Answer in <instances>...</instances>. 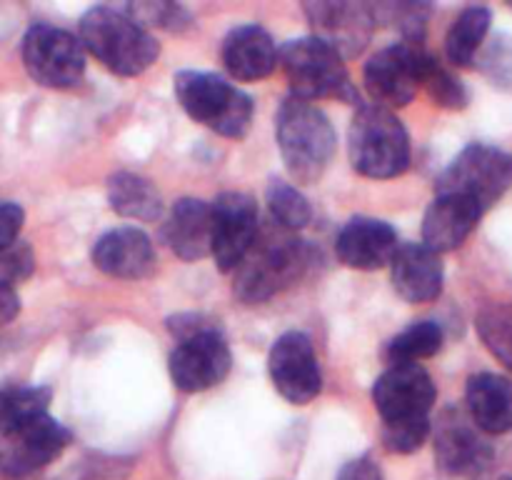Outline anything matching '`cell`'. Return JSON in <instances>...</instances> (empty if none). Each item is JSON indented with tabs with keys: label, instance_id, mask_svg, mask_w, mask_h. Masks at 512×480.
Masks as SVG:
<instances>
[{
	"label": "cell",
	"instance_id": "obj_1",
	"mask_svg": "<svg viewBox=\"0 0 512 480\" xmlns=\"http://www.w3.org/2000/svg\"><path fill=\"white\" fill-rule=\"evenodd\" d=\"M80 43L115 75L133 78L158 60V40L123 8L98 5L80 20Z\"/></svg>",
	"mask_w": 512,
	"mask_h": 480
},
{
	"label": "cell",
	"instance_id": "obj_2",
	"mask_svg": "<svg viewBox=\"0 0 512 480\" xmlns=\"http://www.w3.org/2000/svg\"><path fill=\"white\" fill-rule=\"evenodd\" d=\"M275 135L285 168L298 183L323 178L335 155V130L328 115L303 98H288L275 115Z\"/></svg>",
	"mask_w": 512,
	"mask_h": 480
},
{
	"label": "cell",
	"instance_id": "obj_3",
	"mask_svg": "<svg viewBox=\"0 0 512 480\" xmlns=\"http://www.w3.org/2000/svg\"><path fill=\"white\" fill-rule=\"evenodd\" d=\"M310 263V250L293 233L263 230L235 270V298L240 303L258 305L293 285Z\"/></svg>",
	"mask_w": 512,
	"mask_h": 480
},
{
	"label": "cell",
	"instance_id": "obj_4",
	"mask_svg": "<svg viewBox=\"0 0 512 480\" xmlns=\"http://www.w3.org/2000/svg\"><path fill=\"white\" fill-rule=\"evenodd\" d=\"M175 98L180 108L213 133L240 140L253 123V100L238 85L215 73L183 70L175 75Z\"/></svg>",
	"mask_w": 512,
	"mask_h": 480
},
{
	"label": "cell",
	"instance_id": "obj_5",
	"mask_svg": "<svg viewBox=\"0 0 512 480\" xmlns=\"http://www.w3.org/2000/svg\"><path fill=\"white\" fill-rule=\"evenodd\" d=\"M350 163L365 178L385 180L410 165V138L398 115L380 105H360L350 123Z\"/></svg>",
	"mask_w": 512,
	"mask_h": 480
},
{
	"label": "cell",
	"instance_id": "obj_6",
	"mask_svg": "<svg viewBox=\"0 0 512 480\" xmlns=\"http://www.w3.org/2000/svg\"><path fill=\"white\" fill-rule=\"evenodd\" d=\"M280 68H283L295 98H338L358 103V93L350 83L345 58L320 43L318 38H300L285 43L280 48Z\"/></svg>",
	"mask_w": 512,
	"mask_h": 480
},
{
	"label": "cell",
	"instance_id": "obj_7",
	"mask_svg": "<svg viewBox=\"0 0 512 480\" xmlns=\"http://www.w3.org/2000/svg\"><path fill=\"white\" fill-rule=\"evenodd\" d=\"M512 185V155L495 145L473 143L443 170L435 195H460L488 210Z\"/></svg>",
	"mask_w": 512,
	"mask_h": 480
},
{
	"label": "cell",
	"instance_id": "obj_8",
	"mask_svg": "<svg viewBox=\"0 0 512 480\" xmlns=\"http://www.w3.org/2000/svg\"><path fill=\"white\" fill-rule=\"evenodd\" d=\"M23 63L45 88H73L85 73V50L75 35L53 25H33L23 38Z\"/></svg>",
	"mask_w": 512,
	"mask_h": 480
},
{
	"label": "cell",
	"instance_id": "obj_9",
	"mask_svg": "<svg viewBox=\"0 0 512 480\" xmlns=\"http://www.w3.org/2000/svg\"><path fill=\"white\" fill-rule=\"evenodd\" d=\"M230 363L233 355L228 343L218 325L210 323L180 338L170 353V378L183 393H203L228 378Z\"/></svg>",
	"mask_w": 512,
	"mask_h": 480
},
{
	"label": "cell",
	"instance_id": "obj_10",
	"mask_svg": "<svg viewBox=\"0 0 512 480\" xmlns=\"http://www.w3.org/2000/svg\"><path fill=\"white\" fill-rule=\"evenodd\" d=\"M428 58L423 45L395 43L378 50L365 65V88L380 108L408 105L423 83V63Z\"/></svg>",
	"mask_w": 512,
	"mask_h": 480
},
{
	"label": "cell",
	"instance_id": "obj_11",
	"mask_svg": "<svg viewBox=\"0 0 512 480\" xmlns=\"http://www.w3.org/2000/svg\"><path fill=\"white\" fill-rule=\"evenodd\" d=\"M373 403L383 425L430 420L435 405V383L420 363L390 365L373 388Z\"/></svg>",
	"mask_w": 512,
	"mask_h": 480
},
{
	"label": "cell",
	"instance_id": "obj_12",
	"mask_svg": "<svg viewBox=\"0 0 512 480\" xmlns=\"http://www.w3.org/2000/svg\"><path fill=\"white\" fill-rule=\"evenodd\" d=\"M305 15L313 28V38L333 48L343 58H355L365 50L375 20L373 5L355 3V0H313L303 5Z\"/></svg>",
	"mask_w": 512,
	"mask_h": 480
},
{
	"label": "cell",
	"instance_id": "obj_13",
	"mask_svg": "<svg viewBox=\"0 0 512 480\" xmlns=\"http://www.w3.org/2000/svg\"><path fill=\"white\" fill-rule=\"evenodd\" d=\"M270 378L275 390L288 403L305 405L320 393L323 375H320L318 355H315L313 340L305 333L290 330L273 343L268 355Z\"/></svg>",
	"mask_w": 512,
	"mask_h": 480
},
{
	"label": "cell",
	"instance_id": "obj_14",
	"mask_svg": "<svg viewBox=\"0 0 512 480\" xmlns=\"http://www.w3.org/2000/svg\"><path fill=\"white\" fill-rule=\"evenodd\" d=\"M258 203L248 193H223L213 203V258L223 273L238 270L258 240Z\"/></svg>",
	"mask_w": 512,
	"mask_h": 480
},
{
	"label": "cell",
	"instance_id": "obj_15",
	"mask_svg": "<svg viewBox=\"0 0 512 480\" xmlns=\"http://www.w3.org/2000/svg\"><path fill=\"white\" fill-rule=\"evenodd\" d=\"M70 445V430L50 415L30 420L3 435L0 443V470L13 478L35 473L53 463Z\"/></svg>",
	"mask_w": 512,
	"mask_h": 480
},
{
	"label": "cell",
	"instance_id": "obj_16",
	"mask_svg": "<svg viewBox=\"0 0 512 480\" xmlns=\"http://www.w3.org/2000/svg\"><path fill=\"white\" fill-rule=\"evenodd\" d=\"M478 425L460 410L450 408L440 415L435 435V458L443 473L453 478H478L493 460V448L478 433Z\"/></svg>",
	"mask_w": 512,
	"mask_h": 480
},
{
	"label": "cell",
	"instance_id": "obj_17",
	"mask_svg": "<svg viewBox=\"0 0 512 480\" xmlns=\"http://www.w3.org/2000/svg\"><path fill=\"white\" fill-rule=\"evenodd\" d=\"M398 233L378 218H353L335 240V253L348 268L380 270L393 263L398 253Z\"/></svg>",
	"mask_w": 512,
	"mask_h": 480
},
{
	"label": "cell",
	"instance_id": "obj_18",
	"mask_svg": "<svg viewBox=\"0 0 512 480\" xmlns=\"http://www.w3.org/2000/svg\"><path fill=\"white\" fill-rule=\"evenodd\" d=\"M93 263L110 278L143 280L155 270V250L143 230L115 228L98 238Z\"/></svg>",
	"mask_w": 512,
	"mask_h": 480
},
{
	"label": "cell",
	"instance_id": "obj_19",
	"mask_svg": "<svg viewBox=\"0 0 512 480\" xmlns=\"http://www.w3.org/2000/svg\"><path fill=\"white\" fill-rule=\"evenodd\" d=\"M163 240L185 263L213 255V205L198 198L178 200L163 225Z\"/></svg>",
	"mask_w": 512,
	"mask_h": 480
},
{
	"label": "cell",
	"instance_id": "obj_20",
	"mask_svg": "<svg viewBox=\"0 0 512 480\" xmlns=\"http://www.w3.org/2000/svg\"><path fill=\"white\" fill-rule=\"evenodd\" d=\"M485 210L460 195H435L423 220V245L435 253H450L460 248L480 223Z\"/></svg>",
	"mask_w": 512,
	"mask_h": 480
},
{
	"label": "cell",
	"instance_id": "obj_21",
	"mask_svg": "<svg viewBox=\"0 0 512 480\" xmlns=\"http://www.w3.org/2000/svg\"><path fill=\"white\" fill-rule=\"evenodd\" d=\"M223 65L235 80L255 83L273 75V70L280 65V50L263 28L240 25L225 35Z\"/></svg>",
	"mask_w": 512,
	"mask_h": 480
},
{
	"label": "cell",
	"instance_id": "obj_22",
	"mask_svg": "<svg viewBox=\"0 0 512 480\" xmlns=\"http://www.w3.org/2000/svg\"><path fill=\"white\" fill-rule=\"evenodd\" d=\"M390 270L393 288L408 303H430L443 293V260L428 245H400Z\"/></svg>",
	"mask_w": 512,
	"mask_h": 480
},
{
	"label": "cell",
	"instance_id": "obj_23",
	"mask_svg": "<svg viewBox=\"0 0 512 480\" xmlns=\"http://www.w3.org/2000/svg\"><path fill=\"white\" fill-rule=\"evenodd\" d=\"M468 413L483 433L500 435L512 430V380L498 373H478L465 388Z\"/></svg>",
	"mask_w": 512,
	"mask_h": 480
},
{
	"label": "cell",
	"instance_id": "obj_24",
	"mask_svg": "<svg viewBox=\"0 0 512 480\" xmlns=\"http://www.w3.org/2000/svg\"><path fill=\"white\" fill-rule=\"evenodd\" d=\"M108 203L123 218L155 220L163 210L153 183L133 173H115L108 180Z\"/></svg>",
	"mask_w": 512,
	"mask_h": 480
},
{
	"label": "cell",
	"instance_id": "obj_25",
	"mask_svg": "<svg viewBox=\"0 0 512 480\" xmlns=\"http://www.w3.org/2000/svg\"><path fill=\"white\" fill-rule=\"evenodd\" d=\"M490 20H493V15L483 5L465 8L453 20L448 35H445V55H448L450 63L458 65V68L473 65V60L478 58V50L483 48L485 35L490 30Z\"/></svg>",
	"mask_w": 512,
	"mask_h": 480
},
{
	"label": "cell",
	"instance_id": "obj_26",
	"mask_svg": "<svg viewBox=\"0 0 512 480\" xmlns=\"http://www.w3.org/2000/svg\"><path fill=\"white\" fill-rule=\"evenodd\" d=\"M440 348H443V328L433 320H423L395 335L385 348V358L390 365L418 363L420 358L438 353Z\"/></svg>",
	"mask_w": 512,
	"mask_h": 480
},
{
	"label": "cell",
	"instance_id": "obj_27",
	"mask_svg": "<svg viewBox=\"0 0 512 480\" xmlns=\"http://www.w3.org/2000/svg\"><path fill=\"white\" fill-rule=\"evenodd\" d=\"M50 390L48 388H15L0 390V433L20 428L30 420L48 415Z\"/></svg>",
	"mask_w": 512,
	"mask_h": 480
},
{
	"label": "cell",
	"instance_id": "obj_28",
	"mask_svg": "<svg viewBox=\"0 0 512 480\" xmlns=\"http://www.w3.org/2000/svg\"><path fill=\"white\" fill-rule=\"evenodd\" d=\"M265 198H268V208L275 225L288 230V233L303 230L310 223V218H313V210H310V203L305 200V195L295 185L285 183V180H270Z\"/></svg>",
	"mask_w": 512,
	"mask_h": 480
},
{
	"label": "cell",
	"instance_id": "obj_29",
	"mask_svg": "<svg viewBox=\"0 0 512 480\" xmlns=\"http://www.w3.org/2000/svg\"><path fill=\"white\" fill-rule=\"evenodd\" d=\"M478 333L485 348L512 373V300L493 303L480 310Z\"/></svg>",
	"mask_w": 512,
	"mask_h": 480
},
{
	"label": "cell",
	"instance_id": "obj_30",
	"mask_svg": "<svg viewBox=\"0 0 512 480\" xmlns=\"http://www.w3.org/2000/svg\"><path fill=\"white\" fill-rule=\"evenodd\" d=\"M420 85L428 90L433 103L440 105V108L460 110L468 105V90H465V85L430 53L423 63V83Z\"/></svg>",
	"mask_w": 512,
	"mask_h": 480
},
{
	"label": "cell",
	"instance_id": "obj_31",
	"mask_svg": "<svg viewBox=\"0 0 512 480\" xmlns=\"http://www.w3.org/2000/svg\"><path fill=\"white\" fill-rule=\"evenodd\" d=\"M125 13L138 25L148 28L168 30V33H183L193 25V15L178 3H165V0H150V3H130L125 5Z\"/></svg>",
	"mask_w": 512,
	"mask_h": 480
},
{
	"label": "cell",
	"instance_id": "obj_32",
	"mask_svg": "<svg viewBox=\"0 0 512 480\" xmlns=\"http://www.w3.org/2000/svg\"><path fill=\"white\" fill-rule=\"evenodd\" d=\"M35 270V255L33 248L23 240H15V243L0 248V285L5 288H13L15 283H23L33 275Z\"/></svg>",
	"mask_w": 512,
	"mask_h": 480
},
{
	"label": "cell",
	"instance_id": "obj_33",
	"mask_svg": "<svg viewBox=\"0 0 512 480\" xmlns=\"http://www.w3.org/2000/svg\"><path fill=\"white\" fill-rule=\"evenodd\" d=\"M428 435H430V420H420V423L383 425V445L390 450V453H400V455L415 453V450L428 440Z\"/></svg>",
	"mask_w": 512,
	"mask_h": 480
},
{
	"label": "cell",
	"instance_id": "obj_34",
	"mask_svg": "<svg viewBox=\"0 0 512 480\" xmlns=\"http://www.w3.org/2000/svg\"><path fill=\"white\" fill-rule=\"evenodd\" d=\"M483 70L495 85L512 90V43L498 38L483 55Z\"/></svg>",
	"mask_w": 512,
	"mask_h": 480
},
{
	"label": "cell",
	"instance_id": "obj_35",
	"mask_svg": "<svg viewBox=\"0 0 512 480\" xmlns=\"http://www.w3.org/2000/svg\"><path fill=\"white\" fill-rule=\"evenodd\" d=\"M23 208L15 203L0 205V248L18 240L20 228H23Z\"/></svg>",
	"mask_w": 512,
	"mask_h": 480
},
{
	"label": "cell",
	"instance_id": "obj_36",
	"mask_svg": "<svg viewBox=\"0 0 512 480\" xmlns=\"http://www.w3.org/2000/svg\"><path fill=\"white\" fill-rule=\"evenodd\" d=\"M338 480H383V473L370 458H355L340 468Z\"/></svg>",
	"mask_w": 512,
	"mask_h": 480
},
{
	"label": "cell",
	"instance_id": "obj_37",
	"mask_svg": "<svg viewBox=\"0 0 512 480\" xmlns=\"http://www.w3.org/2000/svg\"><path fill=\"white\" fill-rule=\"evenodd\" d=\"M18 313H20V300H18V293H15V288H5V285H0V325L13 323Z\"/></svg>",
	"mask_w": 512,
	"mask_h": 480
},
{
	"label": "cell",
	"instance_id": "obj_38",
	"mask_svg": "<svg viewBox=\"0 0 512 480\" xmlns=\"http://www.w3.org/2000/svg\"><path fill=\"white\" fill-rule=\"evenodd\" d=\"M500 480H512V478H500Z\"/></svg>",
	"mask_w": 512,
	"mask_h": 480
}]
</instances>
